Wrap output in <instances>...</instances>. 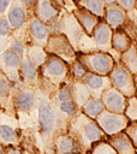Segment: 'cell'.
I'll list each match as a JSON object with an SVG mask.
<instances>
[{
	"instance_id": "23",
	"label": "cell",
	"mask_w": 137,
	"mask_h": 154,
	"mask_svg": "<svg viewBox=\"0 0 137 154\" xmlns=\"http://www.w3.org/2000/svg\"><path fill=\"white\" fill-rule=\"evenodd\" d=\"M109 143L117 150L118 154H136V148L129 137V135L123 131L118 135L109 137Z\"/></svg>"
},
{
	"instance_id": "3",
	"label": "cell",
	"mask_w": 137,
	"mask_h": 154,
	"mask_svg": "<svg viewBox=\"0 0 137 154\" xmlns=\"http://www.w3.org/2000/svg\"><path fill=\"white\" fill-rule=\"evenodd\" d=\"M50 101L56 118V134L66 132L70 120L79 111L71 96L70 81H66L50 95Z\"/></svg>"
},
{
	"instance_id": "26",
	"label": "cell",
	"mask_w": 137,
	"mask_h": 154,
	"mask_svg": "<svg viewBox=\"0 0 137 154\" xmlns=\"http://www.w3.org/2000/svg\"><path fill=\"white\" fill-rule=\"evenodd\" d=\"M119 63L125 69H127L133 76L137 75V46L135 42L131 45V47L126 52L120 54Z\"/></svg>"
},
{
	"instance_id": "13",
	"label": "cell",
	"mask_w": 137,
	"mask_h": 154,
	"mask_svg": "<svg viewBox=\"0 0 137 154\" xmlns=\"http://www.w3.org/2000/svg\"><path fill=\"white\" fill-rule=\"evenodd\" d=\"M113 29L105 22L101 20L99 25L95 28L93 32V40L95 43V48L99 52L109 53L112 49V36H113Z\"/></svg>"
},
{
	"instance_id": "25",
	"label": "cell",
	"mask_w": 137,
	"mask_h": 154,
	"mask_svg": "<svg viewBox=\"0 0 137 154\" xmlns=\"http://www.w3.org/2000/svg\"><path fill=\"white\" fill-rule=\"evenodd\" d=\"M34 65H36L38 69L42 67L44 65V63L48 60L49 58V54L46 52V48L44 47H41V46H37V45H34L31 43L30 46H28L26 48V55H25Z\"/></svg>"
},
{
	"instance_id": "22",
	"label": "cell",
	"mask_w": 137,
	"mask_h": 154,
	"mask_svg": "<svg viewBox=\"0 0 137 154\" xmlns=\"http://www.w3.org/2000/svg\"><path fill=\"white\" fill-rule=\"evenodd\" d=\"M20 77L25 85L35 87L38 84L40 81V69L34 65L26 57L22 60V67H20Z\"/></svg>"
},
{
	"instance_id": "10",
	"label": "cell",
	"mask_w": 137,
	"mask_h": 154,
	"mask_svg": "<svg viewBox=\"0 0 137 154\" xmlns=\"http://www.w3.org/2000/svg\"><path fill=\"white\" fill-rule=\"evenodd\" d=\"M37 89L30 85L20 87L13 96V106L17 111L23 113H31L37 109Z\"/></svg>"
},
{
	"instance_id": "1",
	"label": "cell",
	"mask_w": 137,
	"mask_h": 154,
	"mask_svg": "<svg viewBox=\"0 0 137 154\" xmlns=\"http://www.w3.org/2000/svg\"><path fill=\"white\" fill-rule=\"evenodd\" d=\"M67 132H70L77 140L82 152H87L89 149L91 150L93 146L106 136L96 120L89 118L81 109L70 120Z\"/></svg>"
},
{
	"instance_id": "2",
	"label": "cell",
	"mask_w": 137,
	"mask_h": 154,
	"mask_svg": "<svg viewBox=\"0 0 137 154\" xmlns=\"http://www.w3.org/2000/svg\"><path fill=\"white\" fill-rule=\"evenodd\" d=\"M37 120L44 150L47 154H55L54 138L56 135V118L52 106L50 96L43 93L41 89H37Z\"/></svg>"
},
{
	"instance_id": "15",
	"label": "cell",
	"mask_w": 137,
	"mask_h": 154,
	"mask_svg": "<svg viewBox=\"0 0 137 154\" xmlns=\"http://www.w3.org/2000/svg\"><path fill=\"white\" fill-rule=\"evenodd\" d=\"M60 10L58 2H52L49 0H38L34 6L35 17L48 25L58 20Z\"/></svg>"
},
{
	"instance_id": "18",
	"label": "cell",
	"mask_w": 137,
	"mask_h": 154,
	"mask_svg": "<svg viewBox=\"0 0 137 154\" xmlns=\"http://www.w3.org/2000/svg\"><path fill=\"white\" fill-rule=\"evenodd\" d=\"M54 152L55 154H79L82 153V148L77 140L66 131L55 135Z\"/></svg>"
},
{
	"instance_id": "40",
	"label": "cell",
	"mask_w": 137,
	"mask_h": 154,
	"mask_svg": "<svg viewBox=\"0 0 137 154\" xmlns=\"http://www.w3.org/2000/svg\"><path fill=\"white\" fill-rule=\"evenodd\" d=\"M135 28H136V35H137V14H136V18H135Z\"/></svg>"
},
{
	"instance_id": "34",
	"label": "cell",
	"mask_w": 137,
	"mask_h": 154,
	"mask_svg": "<svg viewBox=\"0 0 137 154\" xmlns=\"http://www.w3.org/2000/svg\"><path fill=\"white\" fill-rule=\"evenodd\" d=\"M127 119L132 122H137V96H132L127 99V106L124 113Z\"/></svg>"
},
{
	"instance_id": "29",
	"label": "cell",
	"mask_w": 137,
	"mask_h": 154,
	"mask_svg": "<svg viewBox=\"0 0 137 154\" xmlns=\"http://www.w3.org/2000/svg\"><path fill=\"white\" fill-rule=\"evenodd\" d=\"M0 140L1 146H16L18 143V135L13 128L1 123L0 125Z\"/></svg>"
},
{
	"instance_id": "16",
	"label": "cell",
	"mask_w": 137,
	"mask_h": 154,
	"mask_svg": "<svg viewBox=\"0 0 137 154\" xmlns=\"http://www.w3.org/2000/svg\"><path fill=\"white\" fill-rule=\"evenodd\" d=\"M106 2V14L105 22L113 29H121L127 22V12L124 11L117 1H105Z\"/></svg>"
},
{
	"instance_id": "21",
	"label": "cell",
	"mask_w": 137,
	"mask_h": 154,
	"mask_svg": "<svg viewBox=\"0 0 137 154\" xmlns=\"http://www.w3.org/2000/svg\"><path fill=\"white\" fill-rule=\"evenodd\" d=\"M70 89H71V96L78 107V109H82L83 106L91 99V94L88 89V87L84 84L83 81H75L70 79Z\"/></svg>"
},
{
	"instance_id": "37",
	"label": "cell",
	"mask_w": 137,
	"mask_h": 154,
	"mask_svg": "<svg viewBox=\"0 0 137 154\" xmlns=\"http://www.w3.org/2000/svg\"><path fill=\"white\" fill-rule=\"evenodd\" d=\"M118 5L126 12L133 11L137 7V1L136 0H117Z\"/></svg>"
},
{
	"instance_id": "6",
	"label": "cell",
	"mask_w": 137,
	"mask_h": 154,
	"mask_svg": "<svg viewBox=\"0 0 137 154\" xmlns=\"http://www.w3.org/2000/svg\"><path fill=\"white\" fill-rule=\"evenodd\" d=\"M44 48L49 55L58 57L62 59L65 63H67L68 65H71L77 59V53H76L77 51L75 49L70 40L59 31L53 32L50 35L48 43Z\"/></svg>"
},
{
	"instance_id": "36",
	"label": "cell",
	"mask_w": 137,
	"mask_h": 154,
	"mask_svg": "<svg viewBox=\"0 0 137 154\" xmlns=\"http://www.w3.org/2000/svg\"><path fill=\"white\" fill-rule=\"evenodd\" d=\"M125 132L129 135V137L131 138L135 148L137 149V122L130 123V125L127 126V129L125 130Z\"/></svg>"
},
{
	"instance_id": "38",
	"label": "cell",
	"mask_w": 137,
	"mask_h": 154,
	"mask_svg": "<svg viewBox=\"0 0 137 154\" xmlns=\"http://www.w3.org/2000/svg\"><path fill=\"white\" fill-rule=\"evenodd\" d=\"M12 0H1L0 1V16H6L11 7Z\"/></svg>"
},
{
	"instance_id": "41",
	"label": "cell",
	"mask_w": 137,
	"mask_h": 154,
	"mask_svg": "<svg viewBox=\"0 0 137 154\" xmlns=\"http://www.w3.org/2000/svg\"><path fill=\"white\" fill-rule=\"evenodd\" d=\"M135 84H136V90H137V75L135 76Z\"/></svg>"
},
{
	"instance_id": "27",
	"label": "cell",
	"mask_w": 137,
	"mask_h": 154,
	"mask_svg": "<svg viewBox=\"0 0 137 154\" xmlns=\"http://www.w3.org/2000/svg\"><path fill=\"white\" fill-rule=\"evenodd\" d=\"M79 7L85 8L94 16H96L100 19H105L106 14V2L102 0H83L76 2Z\"/></svg>"
},
{
	"instance_id": "39",
	"label": "cell",
	"mask_w": 137,
	"mask_h": 154,
	"mask_svg": "<svg viewBox=\"0 0 137 154\" xmlns=\"http://www.w3.org/2000/svg\"><path fill=\"white\" fill-rule=\"evenodd\" d=\"M6 154H20V152L16 148H7L6 149Z\"/></svg>"
},
{
	"instance_id": "35",
	"label": "cell",
	"mask_w": 137,
	"mask_h": 154,
	"mask_svg": "<svg viewBox=\"0 0 137 154\" xmlns=\"http://www.w3.org/2000/svg\"><path fill=\"white\" fill-rule=\"evenodd\" d=\"M12 84L13 83L4 73H0V95H1V102L2 103H4L5 97L8 96L11 88H12Z\"/></svg>"
},
{
	"instance_id": "5",
	"label": "cell",
	"mask_w": 137,
	"mask_h": 154,
	"mask_svg": "<svg viewBox=\"0 0 137 154\" xmlns=\"http://www.w3.org/2000/svg\"><path fill=\"white\" fill-rule=\"evenodd\" d=\"M77 60L87 69L88 72L101 76H109L117 64L113 55L99 51L77 53Z\"/></svg>"
},
{
	"instance_id": "30",
	"label": "cell",
	"mask_w": 137,
	"mask_h": 154,
	"mask_svg": "<svg viewBox=\"0 0 137 154\" xmlns=\"http://www.w3.org/2000/svg\"><path fill=\"white\" fill-rule=\"evenodd\" d=\"M26 48L28 47L25 46V43L22 40H18V38L10 40V42L6 46V49H10L11 52H13L14 54H17L22 59L25 58V55H26Z\"/></svg>"
},
{
	"instance_id": "33",
	"label": "cell",
	"mask_w": 137,
	"mask_h": 154,
	"mask_svg": "<svg viewBox=\"0 0 137 154\" xmlns=\"http://www.w3.org/2000/svg\"><path fill=\"white\" fill-rule=\"evenodd\" d=\"M91 154H118L109 142L100 141L95 143L91 148Z\"/></svg>"
},
{
	"instance_id": "19",
	"label": "cell",
	"mask_w": 137,
	"mask_h": 154,
	"mask_svg": "<svg viewBox=\"0 0 137 154\" xmlns=\"http://www.w3.org/2000/svg\"><path fill=\"white\" fill-rule=\"evenodd\" d=\"M6 17L13 30L19 29L28 20V7L24 5L23 0H12Z\"/></svg>"
},
{
	"instance_id": "4",
	"label": "cell",
	"mask_w": 137,
	"mask_h": 154,
	"mask_svg": "<svg viewBox=\"0 0 137 154\" xmlns=\"http://www.w3.org/2000/svg\"><path fill=\"white\" fill-rule=\"evenodd\" d=\"M70 72V65L65 63L62 59L49 55L48 60L44 63L42 67H40V79L44 84L50 87L52 94L61 87L66 81Z\"/></svg>"
},
{
	"instance_id": "14",
	"label": "cell",
	"mask_w": 137,
	"mask_h": 154,
	"mask_svg": "<svg viewBox=\"0 0 137 154\" xmlns=\"http://www.w3.org/2000/svg\"><path fill=\"white\" fill-rule=\"evenodd\" d=\"M28 29H29V34H30V37H31L34 45H37L41 47L47 46L48 40L52 35L50 28L48 24L41 22L38 18H36L34 16L29 19Z\"/></svg>"
},
{
	"instance_id": "32",
	"label": "cell",
	"mask_w": 137,
	"mask_h": 154,
	"mask_svg": "<svg viewBox=\"0 0 137 154\" xmlns=\"http://www.w3.org/2000/svg\"><path fill=\"white\" fill-rule=\"evenodd\" d=\"M70 71L72 75V79H75V81H83V78L88 75L87 69L77 59H76V61H73L70 65Z\"/></svg>"
},
{
	"instance_id": "8",
	"label": "cell",
	"mask_w": 137,
	"mask_h": 154,
	"mask_svg": "<svg viewBox=\"0 0 137 154\" xmlns=\"http://www.w3.org/2000/svg\"><path fill=\"white\" fill-rule=\"evenodd\" d=\"M96 123L102 129L105 135L111 137V136H114V135H118L125 131L131 122L127 119L125 114L113 113L106 109L96 118Z\"/></svg>"
},
{
	"instance_id": "12",
	"label": "cell",
	"mask_w": 137,
	"mask_h": 154,
	"mask_svg": "<svg viewBox=\"0 0 137 154\" xmlns=\"http://www.w3.org/2000/svg\"><path fill=\"white\" fill-rule=\"evenodd\" d=\"M101 99L107 111L113 113H119V114L125 113V109L127 106V97L114 87H111L109 89H107L103 93Z\"/></svg>"
},
{
	"instance_id": "28",
	"label": "cell",
	"mask_w": 137,
	"mask_h": 154,
	"mask_svg": "<svg viewBox=\"0 0 137 154\" xmlns=\"http://www.w3.org/2000/svg\"><path fill=\"white\" fill-rule=\"evenodd\" d=\"M84 114H87L89 118L96 120V118L103 112L106 111V107L103 105L102 99H96V97H91L81 109Z\"/></svg>"
},
{
	"instance_id": "17",
	"label": "cell",
	"mask_w": 137,
	"mask_h": 154,
	"mask_svg": "<svg viewBox=\"0 0 137 154\" xmlns=\"http://www.w3.org/2000/svg\"><path fill=\"white\" fill-rule=\"evenodd\" d=\"M83 82L88 87L91 97H96V99H101L103 93L112 87L109 76H101L90 72H88V75L83 78Z\"/></svg>"
},
{
	"instance_id": "9",
	"label": "cell",
	"mask_w": 137,
	"mask_h": 154,
	"mask_svg": "<svg viewBox=\"0 0 137 154\" xmlns=\"http://www.w3.org/2000/svg\"><path fill=\"white\" fill-rule=\"evenodd\" d=\"M59 32L64 34L70 42L72 43V46L75 47L76 51H78L79 45L83 40V36L87 35L83 30V28L81 26V24L78 23L77 18L75 17V14L72 12H66L64 13V16L59 19Z\"/></svg>"
},
{
	"instance_id": "24",
	"label": "cell",
	"mask_w": 137,
	"mask_h": 154,
	"mask_svg": "<svg viewBox=\"0 0 137 154\" xmlns=\"http://www.w3.org/2000/svg\"><path fill=\"white\" fill-rule=\"evenodd\" d=\"M132 43L133 42L130 35H127L125 30L117 29L113 31V36H112V49L113 51L118 52L119 54H123L131 47Z\"/></svg>"
},
{
	"instance_id": "31",
	"label": "cell",
	"mask_w": 137,
	"mask_h": 154,
	"mask_svg": "<svg viewBox=\"0 0 137 154\" xmlns=\"http://www.w3.org/2000/svg\"><path fill=\"white\" fill-rule=\"evenodd\" d=\"M12 26L7 19L6 16H0V36H1V52L6 49L5 46V40H7V37L10 36L11 31H12Z\"/></svg>"
},
{
	"instance_id": "11",
	"label": "cell",
	"mask_w": 137,
	"mask_h": 154,
	"mask_svg": "<svg viewBox=\"0 0 137 154\" xmlns=\"http://www.w3.org/2000/svg\"><path fill=\"white\" fill-rule=\"evenodd\" d=\"M22 58L11 52L10 49H5L1 52L0 58V70L12 83H19L22 81L20 77V67H22Z\"/></svg>"
},
{
	"instance_id": "42",
	"label": "cell",
	"mask_w": 137,
	"mask_h": 154,
	"mask_svg": "<svg viewBox=\"0 0 137 154\" xmlns=\"http://www.w3.org/2000/svg\"><path fill=\"white\" fill-rule=\"evenodd\" d=\"M136 46H137V43H136Z\"/></svg>"
},
{
	"instance_id": "20",
	"label": "cell",
	"mask_w": 137,
	"mask_h": 154,
	"mask_svg": "<svg viewBox=\"0 0 137 154\" xmlns=\"http://www.w3.org/2000/svg\"><path fill=\"white\" fill-rule=\"evenodd\" d=\"M72 13L77 18V20L81 24V26L83 28L84 32L88 36H93V32H94L95 28L99 25V23L101 22V19L97 18L96 16H94L93 13H90L89 11H87L85 8L79 7L76 2L73 6V10H72Z\"/></svg>"
},
{
	"instance_id": "7",
	"label": "cell",
	"mask_w": 137,
	"mask_h": 154,
	"mask_svg": "<svg viewBox=\"0 0 137 154\" xmlns=\"http://www.w3.org/2000/svg\"><path fill=\"white\" fill-rule=\"evenodd\" d=\"M109 78L112 82V87L118 89L127 99L132 96H137L135 76L127 69H125L119 61L115 64L114 69L109 73Z\"/></svg>"
}]
</instances>
